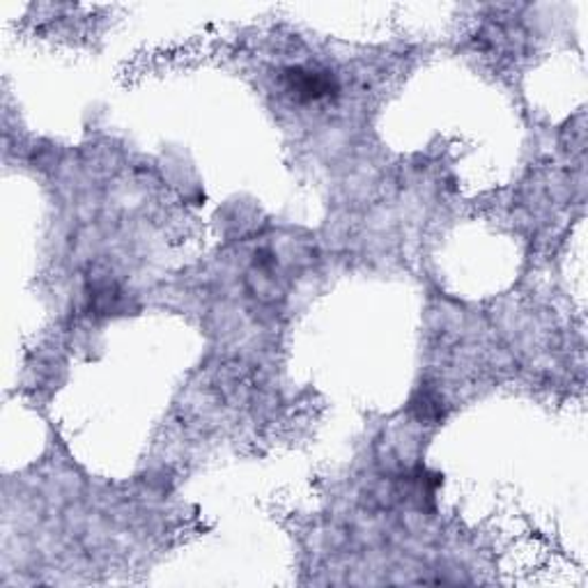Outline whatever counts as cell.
Listing matches in <instances>:
<instances>
[{"label": "cell", "mask_w": 588, "mask_h": 588, "mask_svg": "<svg viewBox=\"0 0 588 588\" xmlns=\"http://www.w3.org/2000/svg\"><path fill=\"white\" fill-rule=\"evenodd\" d=\"M286 90L297 99V101H322L336 95L338 84L336 78L329 72L322 70H309V67H295L286 72Z\"/></svg>", "instance_id": "1"}]
</instances>
